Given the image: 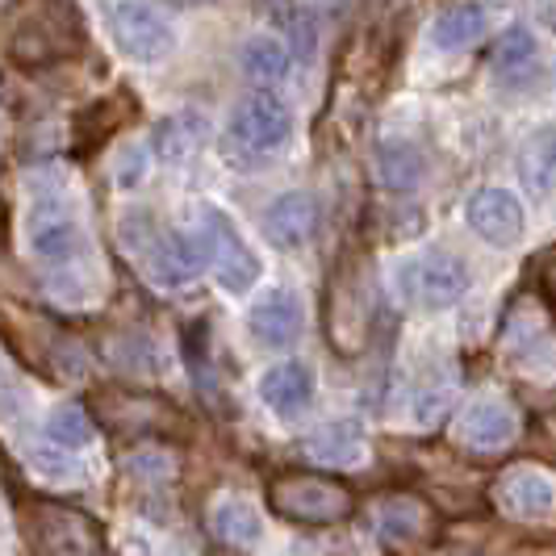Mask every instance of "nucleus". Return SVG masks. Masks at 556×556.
<instances>
[{"mask_svg": "<svg viewBox=\"0 0 556 556\" xmlns=\"http://www.w3.org/2000/svg\"><path fill=\"white\" fill-rule=\"evenodd\" d=\"M26 251L34 264L51 277V285H63L67 277L80 273V264L92 255V239L84 226L80 210L67 189L51 185H29V205H26Z\"/></svg>", "mask_w": 556, "mask_h": 556, "instance_id": "nucleus-1", "label": "nucleus"}, {"mask_svg": "<svg viewBox=\"0 0 556 556\" xmlns=\"http://www.w3.org/2000/svg\"><path fill=\"white\" fill-rule=\"evenodd\" d=\"M117 235H122V248L135 260L142 277L160 289H185L189 280L197 277V243L185 239L180 230L151 214V210H126L122 223H117Z\"/></svg>", "mask_w": 556, "mask_h": 556, "instance_id": "nucleus-2", "label": "nucleus"}, {"mask_svg": "<svg viewBox=\"0 0 556 556\" xmlns=\"http://www.w3.org/2000/svg\"><path fill=\"white\" fill-rule=\"evenodd\" d=\"M193 243L201 264L210 268V277L218 280L226 293H235V298L251 293L260 285V277H264V260L255 255V248L243 239V230L235 226V218L226 214L223 205H201Z\"/></svg>", "mask_w": 556, "mask_h": 556, "instance_id": "nucleus-3", "label": "nucleus"}, {"mask_svg": "<svg viewBox=\"0 0 556 556\" xmlns=\"http://www.w3.org/2000/svg\"><path fill=\"white\" fill-rule=\"evenodd\" d=\"M393 285H397L402 302L427 309V314H440V309L460 306L469 298L473 268H469V260H460L452 251H415V255L397 260Z\"/></svg>", "mask_w": 556, "mask_h": 556, "instance_id": "nucleus-4", "label": "nucleus"}, {"mask_svg": "<svg viewBox=\"0 0 556 556\" xmlns=\"http://www.w3.org/2000/svg\"><path fill=\"white\" fill-rule=\"evenodd\" d=\"M113 47L139 67H160L176 55L180 34L155 0H110L105 9Z\"/></svg>", "mask_w": 556, "mask_h": 556, "instance_id": "nucleus-5", "label": "nucleus"}, {"mask_svg": "<svg viewBox=\"0 0 556 556\" xmlns=\"http://www.w3.org/2000/svg\"><path fill=\"white\" fill-rule=\"evenodd\" d=\"M226 135L251 155H273L293 139V110L273 88H251L226 113Z\"/></svg>", "mask_w": 556, "mask_h": 556, "instance_id": "nucleus-6", "label": "nucleus"}, {"mask_svg": "<svg viewBox=\"0 0 556 556\" xmlns=\"http://www.w3.org/2000/svg\"><path fill=\"white\" fill-rule=\"evenodd\" d=\"M465 223L473 230L485 248L510 251L528 239V210L519 193L498 189V185H485L465 201Z\"/></svg>", "mask_w": 556, "mask_h": 556, "instance_id": "nucleus-7", "label": "nucleus"}, {"mask_svg": "<svg viewBox=\"0 0 556 556\" xmlns=\"http://www.w3.org/2000/svg\"><path fill=\"white\" fill-rule=\"evenodd\" d=\"M248 334L264 352L298 348L302 334H306V306H302L298 289H289V285L264 289L248 309Z\"/></svg>", "mask_w": 556, "mask_h": 556, "instance_id": "nucleus-8", "label": "nucleus"}, {"mask_svg": "<svg viewBox=\"0 0 556 556\" xmlns=\"http://www.w3.org/2000/svg\"><path fill=\"white\" fill-rule=\"evenodd\" d=\"M273 506L293 523H334L352 510V498L327 477H285L273 490Z\"/></svg>", "mask_w": 556, "mask_h": 556, "instance_id": "nucleus-9", "label": "nucleus"}, {"mask_svg": "<svg viewBox=\"0 0 556 556\" xmlns=\"http://www.w3.org/2000/svg\"><path fill=\"white\" fill-rule=\"evenodd\" d=\"M260 402L268 406V415L280 422H298L309 415L314 397H318V377L306 361H277L260 372Z\"/></svg>", "mask_w": 556, "mask_h": 556, "instance_id": "nucleus-10", "label": "nucleus"}, {"mask_svg": "<svg viewBox=\"0 0 556 556\" xmlns=\"http://www.w3.org/2000/svg\"><path fill=\"white\" fill-rule=\"evenodd\" d=\"M490 76L502 92H531L544 80V51H540V38L528 26H510L494 42V55H490Z\"/></svg>", "mask_w": 556, "mask_h": 556, "instance_id": "nucleus-11", "label": "nucleus"}, {"mask_svg": "<svg viewBox=\"0 0 556 556\" xmlns=\"http://www.w3.org/2000/svg\"><path fill=\"white\" fill-rule=\"evenodd\" d=\"M260 230L280 251L306 248L309 239H314V230H318V197L306 193V189L277 193L264 205V214H260Z\"/></svg>", "mask_w": 556, "mask_h": 556, "instance_id": "nucleus-12", "label": "nucleus"}, {"mask_svg": "<svg viewBox=\"0 0 556 556\" xmlns=\"http://www.w3.org/2000/svg\"><path fill=\"white\" fill-rule=\"evenodd\" d=\"M456 435L469 447H477V452H498V447L515 444V435H519V410L506 397H498V393L473 397L465 406V415L456 418Z\"/></svg>", "mask_w": 556, "mask_h": 556, "instance_id": "nucleus-13", "label": "nucleus"}, {"mask_svg": "<svg viewBox=\"0 0 556 556\" xmlns=\"http://www.w3.org/2000/svg\"><path fill=\"white\" fill-rule=\"evenodd\" d=\"M498 498L519 519H544L556 510V477L535 465H515L498 481Z\"/></svg>", "mask_w": 556, "mask_h": 556, "instance_id": "nucleus-14", "label": "nucleus"}, {"mask_svg": "<svg viewBox=\"0 0 556 556\" xmlns=\"http://www.w3.org/2000/svg\"><path fill=\"white\" fill-rule=\"evenodd\" d=\"M485 29H490V9L481 0H452L431 22V47L444 55H460L485 38Z\"/></svg>", "mask_w": 556, "mask_h": 556, "instance_id": "nucleus-15", "label": "nucleus"}, {"mask_svg": "<svg viewBox=\"0 0 556 556\" xmlns=\"http://www.w3.org/2000/svg\"><path fill=\"white\" fill-rule=\"evenodd\" d=\"M515 172H519L523 193L535 197V201H548L556 193V122L535 126L528 139L519 142Z\"/></svg>", "mask_w": 556, "mask_h": 556, "instance_id": "nucleus-16", "label": "nucleus"}, {"mask_svg": "<svg viewBox=\"0 0 556 556\" xmlns=\"http://www.w3.org/2000/svg\"><path fill=\"white\" fill-rule=\"evenodd\" d=\"M205 135H210V126H205V117L197 110L167 113V117H160V126L151 130V155L172 167L189 164L197 151H201Z\"/></svg>", "mask_w": 556, "mask_h": 556, "instance_id": "nucleus-17", "label": "nucleus"}, {"mask_svg": "<svg viewBox=\"0 0 556 556\" xmlns=\"http://www.w3.org/2000/svg\"><path fill=\"white\" fill-rule=\"evenodd\" d=\"M306 452L323 465H361L368 452L361 418H331L306 440Z\"/></svg>", "mask_w": 556, "mask_h": 556, "instance_id": "nucleus-18", "label": "nucleus"}, {"mask_svg": "<svg viewBox=\"0 0 556 556\" xmlns=\"http://www.w3.org/2000/svg\"><path fill=\"white\" fill-rule=\"evenodd\" d=\"M210 523L218 531V540H226L230 548H255L264 540V515L255 510V502L239 498V494H226L214 502Z\"/></svg>", "mask_w": 556, "mask_h": 556, "instance_id": "nucleus-19", "label": "nucleus"}, {"mask_svg": "<svg viewBox=\"0 0 556 556\" xmlns=\"http://www.w3.org/2000/svg\"><path fill=\"white\" fill-rule=\"evenodd\" d=\"M239 67H243L248 80L277 84L289 76L293 51H289V42L280 34H251V38H243V47H239Z\"/></svg>", "mask_w": 556, "mask_h": 556, "instance_id": "nucleus-20", "label": "nucleus"}, {"mask_svg": "<svg viewBox=\"0 0 556 556\" xmlns=\"http://www.w3.org/2000/svg\"><path fill=\"white\" fill-rule=\"evenodd\" d=\"M38 540H42L47 553L55 556H97L92 528L80 515H67V510H42L38 515Z\"/></svg>", "mask_w": 556, "mask_h": 556, "instance_id": "nucleus-21", "label": "nucleus"}, {"mask_svg": "<svg viewBox=\"0 0 556 556\" xmlns=\"http://www.w3.org/2000/svg\"><path fill=\"white\" fill-rule=\"evenodd\" d=\"M422 172H427V160H422V151H418L415 142H402V139L381 142L377 176H381L386 189H393V193H410L418 180H422Z\"/></svg>", "mask_w": 556, "mask_h": 556, "instance_id": "nucleus-22", "label": "nucleus"}, {"mask_svg": "<svg viewBox=\"0 0 556 556\" xmlns=\"http://www.w3.org/2000/svg\"><path fill=\"white\" fill-rule=\"evenodd\" d=\"M452 397H456V377L444 368L427 372L410 393V422L415 427H435L452 410Z\"/></svg>", "mask_w": 556, "mask_h": 556, "instance_id": "nucleus-23", "label": "nucleus"}, {"mask_svg": "<svg viewBox=\"0 0 556 556\" xmlns=\"http://www.w3.org/2000/svg\"><path fill=\"white\" fill-rule=\"evenodd\" d=\"M42 435H47V444L76 452V447L92 444V422H88V415H84L76 402H63V406H55V410L47 415Z\"/></svg>", "mask_w": 556, "mask_h": 556, "instance_id": "nucleus-24", "label": "nucleus"}, {"mask_svg": "<svg viewBox=\"0 0 556 556\" xmlns=\"http://www.w3.org/2000/svg\"><path fill=\"white\" fill-rule=\"evenodd\" d=\"M422 531V506L410 498H390L377 506V535L386 544H406Z\"/></svg>", "mask_w": 556, "mask_h": 556, "instance_id": "nucleus-25", "label": "nucleus"}, {"mask_svg": "<svg viewBox=\"0 0 556 556\" xmlns=\"http://www.w3.org/2000/svg\"><path fill=\"white\" fill-rule=\"evenodd\" d=\"M151 142H126L122 151H117V160H113V180H117V189L122 193H135L142 189V180H147V172H151Z\"/></svg>", "mask_w": 556, "mask_h": 556, "instance_id": "nucleus-26", "label": "nucleus"}, {"mask_svg": "<svg viewBox=\"0 0 556 556\" xmlns=\"http://www.w3.org/2000/svg\"><path fill=\"white\" fill-rule=\"evenodd\" d=\"M515 364H519L528 377H556V339L540 331L535 339H528V343L519 348Z\"/></svg>", "mask_w": 556, "mask_h": 556, "instance_id": "nucleus-27", "label": "nucleus"}, {"mask_svg": "<svg viewBox=\"0 0 556 556\" xmlns=\"http://www.w3.org/2000/svg\"><path fill=\"white\" fill-rule=\"evenodd\" d=\"M264 4H268L264 13H268L285 34H289V51H293V42H298V47H309L306 13H302V4H298V0H264Z\"/></svg>", "mask_w": 556, "mask_h": 556, "instance_id": "nucleus-28", "label": "nucleus"}, {"mask_svg": "<svg viewBox=\"0 0 556 556\" xmlns=\"http://www.w3.org/2000/svg\"><path fill=\"white\" fill-rule=\"evenodd\" d=\"M26 386L17 381V372L4 364V356H0V418L4 422H17V418H26Z\"/></svg>", "mask_w": 556, "mask_h": 556, "instance_id": "nucleus-29", "label": "nucleus"}, {"mask_svg": "<svg viewBox=\"0 0 556 556\" xmlns=\"http://www.w3.org/2000/svg\"><path fill=\"white\" fill-rule=\"evenodd\" d=\"M29 469L38 477H47V481H67L72 477V456H67V447H34L29 452Z\"/></svg>", "mask_w": 556, "mask_h": 556, "instance_id": "nucleus-30", "label": "nucleus"}, {"mask_svg": "<svg viewBox=\"0 0 556 556\" xmlns=\"http://www.w3.org/2000/svg\"><path fill=\"white\" fill-rule=\"evenodd\" d=\"M544 277H548V285H553V293H556V251L548 255V264H544Z\"/></svg>", "mask_w": 556, "mask_h": 556, "instance_id": "nucleus-31", "label": "nucleus"}, {"mask_svg": "<svg viewBox=\"0 0 556 556\" xmlns=\"http://www.w3.org/2000/svg\"><path fill=\"white\" fill-rule=\"evenodd\" d=\"M172 4H185V9H197V4H214V0H172Z\"/></svg>", "mask_w": 556, "mask_h": 556, "instance_id": "nucleus-32", "label": "nucleus"}]
</instances>
